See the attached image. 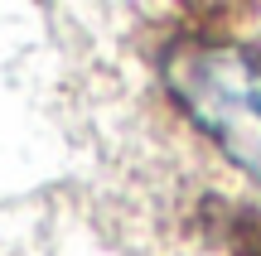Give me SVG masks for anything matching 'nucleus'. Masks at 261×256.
Returning a JSON list of instances; mask_svg holds the SVG:
<instances>
[{"label":"nucleus","mask_w":261,"mask_h":256,"mask_svg":"<svg viewBox=\"0 0 261 256\" xmlns=\"http://www.w3.org/2000/svg\"><path fill=\"white\" fill-rule=\"evenodd\" d=\"M165 82L184 116L261 184V58L223 39H184L165 58Z\"/></svg>","instance_id":"obj_1"}]
</instances>
